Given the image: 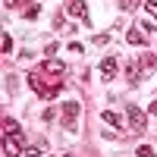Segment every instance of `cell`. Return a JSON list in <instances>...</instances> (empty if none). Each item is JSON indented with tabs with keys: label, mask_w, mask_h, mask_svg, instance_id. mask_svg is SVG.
Returning <instances> with one entry per match:
<instances>
[{
	"label": "cell",
	"mask_w": 157,
	"mask_h": 157,
	"mask_svg": "<svg viewBox=\"0 0 157 157\" xmlns=\"http://www.w3.org/2000/svg\"><path fill=\"white\" fill-rule=\"evenodd\" d=\"M29 85H32V88H35L41 98H57L60 91H63V85H44V82H41V69L29 72Z\"/></svg>",
	"instance_id": "1"
},
{
	"label": "cell",
	"mask_w": 157,
	"mask_h": 157,
	"mask_svg": "<svg viewBox=\"0 0 157 157\" xmlns=\"http://www.w3.org/2000/svg\"><path fill=\"white\" fill-rule=\"evenodd\" d=\"M25 151V135H3V157H22Z\"/></svg>",
	"instance_id": "2"
},
{
	"label": "cell",
	"mask_w": 157,
	"mask_h": 157,
	"mask_svg": "<svg viewBox=\"0 0 157 157\" xmlns=\"http://www.w3.org/2000/svg\"><path fill=\"white\" fill-rule=\"evenodd\" d=\"M129 129L132 132H145V110L141 107H129Z\"/></svg>",
	"instance_id": "3"
},
{
	"label": "cell",
	"mask_w": 157,
	"mask_h": 157,
	"mask_svg": "<svg viewBox=\"0 0 157 157\" xmlns=\"http://www.w3.org/2000/svg\"><path fill=\"white\" fill-rule=\"evenodd\" d=\"M116 72H120V60H116V57H104V63H101V78H104V82H110Z\"/></svg>",
	"instance_id": "4"
},
{
	"label": "cell",
	"mask_w": 157,
	"mask_h": 157,
	"mask_svg": "<svg viewBox=\"0 0 157 157\" xmlns=\"http://www.w3.org/2000/svg\"><path fill=\"white\" fill-rule=\"evenodd\" d=\"M66 13H69V16H75V19H82V22H91V19H88L85 0H69V3H66Z\"/></svg>",
	"instance_id": "5"
},
{
	"label": "cell",
	"mask_w": 157,
	"mask_h": 157,
	"mask_svg": "<svg viewBox=\"0 0 157 157\" xmlns=\"http://www.w3.org/2000/svg\"><path fill=\"white\" fill-rule=\"evenodd\" d=\"M41 72H47V75H63V72H66V63L50 57V60H44V63H41Z\"/></svg>",
	"instance_id": "6"
},
{
	"label": "cell",
	"mask_w": 157,
	"mask_h": 157,
	"mask_svg": "<svg viewBox=\"0 0 157 157\" xmlns=\"http://www.w3.org/2000/svg\"><path fill=\"white\" fill-rule=\"evenodd\" d=\"M78 110H82V107H78V101H66V104H63V123H66V129L75 123Z\"/></svg>",
	"instance_id": "7"
},
{
	"label": "cell",
	"mask_w": 157,
	"mask_h": 157,
	"mask_svg": "<svg viewBox=\"0 0 157 157\" xmlns=\"http://www.w3.org/2000/svg\"><path fill=\"white\" fill-rule=\"evenodd\" d=\"M126 78H129V85H138L141 82V63L138 60H129L126 63Z\"/></svg>",
	"instance_id": "8"
},
{
	"label": "cell",
	"mask_w": 157,
	"mask_h": 157,
	"mask_svg": "<svg viewBox=\"0 0 157 157\" xmlns=\"http://www.w3.org/2000/svg\"><path fill=\"white\" fill-rule=\"evenodd\" d=\"M126 41H129V44H135V47H141V44L148 41V32H141L138 25H135V29H129V35H126Z\"/></svg>",
	"instance_id": "9"
},
{
	"label": "cell",
	"mask_w": 157,
	"mask_h": 157,
	"mask_svg": "<svg viewBox=\"0 0 157 157\" xmlns=\"http://www.w3.org/2000/svg\"><path fill=\"white\" fill-rule=\"evenodd\" d=\"M101 120L107 123V126H116V129H123V116L116 113V110H104V113H101Z\"/></svg>",
	"instance_id": "10"
},
{
	"label": "cell",
	"mask_w": 157,
	"mask_h": 157,
	"mask_svg": "<svg viewBox=\"0 0 157 157\" xmlns=\"http://www.w3.org/2000/svg\"><path fill=\"white\" fill-rule=\"evenodd\" d=\"M22 132V126L16 123V120H10V116H6V120H3V135H19Z\"/></svg>",
	"instance_id": "11"
},
{
	"label": "cell",
	"mask_w": 157,
	"mask_h": 157,
	"mask_svg": "<svg viewBox=\"0 0 157 157\" xmlns=\"http://www.w3.org/2000/svg\"><path fill=\"white\" fill-rule=\"evenodd\" d=\"M138 63H141V69L148 72V69H154V63H157V57H154V54H145V57H138Z\"/></svg>",
	"instance_id": "12"
},
{
	"label": "cell",
	"mask_w": 157,
	"mask_h": 157,
	"mask_svg": "<svg viewBox=\"0 0 157 157\" xmlns=\"http://www.w3.org/2000/svg\"><path fill=\"white\" fill-rule=\"evenodd\" d=\"M135 157H157V151H154L151 145H138V151H135Z\"/></svg>",
	"instance_id": "13"
},
{
	"label": "cell",
	"mask_w": 157,
	"mask_h": 157,
	"mask_svg": "<svg viewBox=\"0 0 157 157\" xmlns=\"http://www.w3.org/2000/svg\"><path fill=\"white\" fill-rule=\"evenodd\" d=\"M22 157H44V148L32 145V148H25V151H22Z\"/></svg>",
	"instance_id": "14"
},
{
	"label": "cell",
	"mask_w": 157,
	"mask_h": 157,
	"mask_svg": "<svg viewBox=\"0 0 157 157\" xmlns=\"http://www.w3.org/2000/svg\"><path fill=\"white\" fill-rule=\"evenodd\" d=\"M38 13H41V10H38V3H29V10H25V19H38Z\"/></svg>",
	"instance_id": "15"
},
{
	"label": "cell",
	"mask_w": 157,
	"mask_h": 157,
	"mask_svg": "<svg viewBox=\"0 0 157 157\" xmlns=\"http://www.w3.org/2000/svg\"><path fill=\"white\" fill-rule=\"evenodd\" d=\"M135 3H138V0H120V10L129 13V10H135Z\"/></svg>",
	"instance_id": "16"
},
{
	"label": "cell",
	"mask_w": 157,
	"mask_h": 157,
	"mask_svg": "<svg viewBox=\"0 0 157 157\" xmlns=\"http://www.w3.org/2000/svg\"><path fill=\"white\" fill-rule=\"evenodd\" d=\"M3 54H13V38L3 35Z\"/></svg>",
	"instance_id": "17"
},
{
	"label": "cell",
	"mask_w": 157,
	"mask_h": 157,
	"mask_svg": "<svg viewBox=\"0 0 157 157\" xmlns=\"http://www.w3.org/2000/svg\"><path fill=\"white\" fill-rule=\"evenodd\" d=\"M145 10H148V13H151V16L157 19V0H148V3H145Z\"/></svg>",
	"instance_id": "18"
},
{
	"label": "cell",
	"mask_w": 157,
	"mask_h": 157,
	"mask_svg": "<svg viewBox=\"0 0 157 157\" xmlns=\"http://www.w3.org/2000/svg\"><path fill=\"white\" fill-rule=\"evenodd\" d=\"M57 47H60L57 41H50V44H47V50H44V54H47V57H54V54H57Z\"/></svg>",
	"instance_id": "19"
},
{
	"label": "cell",
	"mask_w": 157,
	"mask_h": 157,
	"mask_svg": "<svg viewBox=\"0 0 157 157\" xmlns=\"http://www.w3.org/2000/svg\"><path fill=\"white\" fill-rule=\"evenodd\" d=\"M148 110H151V113H154V116H157V101H154V104H151V107H148Z\"/></svg>",
	"instance_id": "20"
},
{
	"label": "cell",
	"mask_w": 157,
	"mask_h": 157,
	"mask_svg": "<svg viewBox=\"0 0 157 157\" xmlns=\"http://www.w3.org/2000/svg\"><path fill=\"white\" fill-rule=\"evenodd\" d=\"M16 3H22V0H6V6H16Z\"/></svg>",
	"instance_id": "21"
},
{
	"label": "cell",
	"mask_w": 157,
	"mask_h": 157,
	"mask_svg": "<svg viewBox=\"0 0 157 157\" xmlns=\"http://www.w3.org/2000/svg\"><path fill=\"white\" fill-rule=\"evenodd\" d=\"M60 157H72V154H69V151H66V154H60Z\"/></svg>",
	"instance_id": "22"
}]
</instances>
